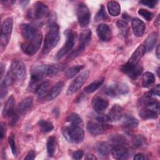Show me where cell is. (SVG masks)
<instances>
[{"mask_svg": "<svg viewBox=\"0 0 160 160\" xmlns=\"http://www.w3.org/2000/svg\"><path fill=\"white\" fill-rule=\"evenodd\" d=\"M109 13L112 16H117L120 14L121 7L119 3L114 1H109L107 4Z\"/></svg>", "mask_w": 160, "mask_h": 160, "instance_id": "30", "label": "cell"}, {"mask_svg": "<svg viewBox=\"0 0 160 160\" xmlns=\"http://www.w3.org/2000/svg\"><path fill=\"white\" fill-rule=\"evenodd\" d=\"M107 125L98 121H89L87 124V129L88 132L92 135H99L105 132Z\"/></svg>", "mask_w": 160, "mask_h": 160, "instance_id": "17", "label": "cell"}, {"mask_svg": "<svg viewBox=\"0 0 160 160\" xmlns=\"http://www.w3.org/2000/svg\"><path fill=\"white\" fill-rule=\"evenodd\" d=\"M13 21L11 18H6L2 22L1 30V46L4 49L8 45L12 32Z\"/></svg>", "mask_w": 160, "mask_h": 160, "instance_id": "8", "label": "cell"}, {"mask_svg": "<svg viewBox=\"0 0 160 160\" xmlns=\"http://www.w3.org/2000/svg\"><path fill=\"white\" fill-rule=\"evenodd\" d=\"M138 124H139L138 120L131 115L126 114L123 118L122 124L126 128H134L137 127Z\"/></svg>", "mask_w": 160, "mask_h": 160, "instance_id": "29", "label": "cell"}, {"mask_svg": "<svg viewBox=\"0 0 160 160\" xmlns=\"http://www.w3.org/2000/svg\"><path fill=\"white\" fill-rule=\"evenodd\" d=\"M83 155H84L83 151L82 150H80V149L74 151L72 154V158L74 159H81Z\"/></svg>", "mask_w": 160, "mask_h": 160, "instance_id": "47", "label": "cell"}, {"mask_svg": "<svg viewBox=\"0 0 160 160\" xmlns=\"http://www.w3.org/2000/svg\"><path fill=\"white\" fill-rule=\"evenodd\" d=\"M57 141L56 137L52 136L49 137L47 140L46 146H47V152L49 157H52L54 155L56 149Z\"/></svg>", "mask_w": 160, "mask_h": 160, "instance_id": "28", "label": "cell"}, {"mask_svg": "<svg viewBox=\"0 0 160 160\" xmlns=\"http://www.w3.org/2000/svg\"><path fill=\"white\" fill-rule=\"evenodd\" d=\"M159 91H160V86L159 84H157L156 86H155L153 88H152L151 89L150 91H149V94H151L152 96H159Z\"/></svg>", "mask_w": 160, "mask_h": 160, "instance_id": "46", "label": "cell"}, {"mask_svg": "<svg viewBox=\"0 0 160 160\" xmlns=\"http://www.w3.org/2000/svg\"><path fill=\"white\" fill-rule=\"evenodd\" d=\"M61 68L56 64L52 65H39L36 66L31 71V81L29 87L34 88L38 86V84L45 77L48 76H54L58 74Z\"/></svg>", "mask_w": 160, "mask_h": 160, "instance_id": "1", "label": "cell"}, {"mask_svg": "<svg viewBox=\"0 0 160 160\" xmlns=\"http://www.w3.org/2000/svg\"><path fill=\"white\" fill-rule=\"evenodd\" d=\"M122 18H123V20L126 22V21H128V19H129V16L127 14H123Z\"/></svg>", "mask_w": 160, "mask_h": 160, "instance_id": "53", "label": "cell"}, {"mask_svg": "<svg viewBox=\"0 0 160 160\" xmlns=\"http://www.w3.org/2000/svg\"><path fill=\"white\" fill-rule=\"evenodd\" d=\"M138 14L142 16L144 19H145L146 21H151L153 18V14L151 11L141 8L138 10Z\"/></svg>", "mask_w": 160, "mask_h": 160, "instance_id": "40", "label": "cell"}, {"mask_svg": "<svg viewBox=\"0 0 160 160\" xmlns=\"http://www.w3.org/2000/svg\"><path fill=\"white\" fill-rule=\"evenodd\" d=\"M156 56H157V58L159 59V44L157 46V48H156Z\"/></svg>", "mask_w": 160, "mask_h": 160, "instance_id": "54", "label": "cell"}, {"mask_svg": "<svg viewBox=\"0 0 160 160\" xmlns=\"http://www.w3.org/2000/svg\"><path fill=\"white\" fill-rule=\"evenodd\" d=\"M16 109H14V99L12 96L9 98L2 109V115L4 117L10 118L15 112Z\"/></svg>", "mask_w": 160, "mask_h": 160, "instance_id": "22", "label": "cell"}, {"mask_svg": "<svg viewBox=\"0 0 160 160\" xmlns=\"http://www.w3.org/2000/svg\"><path fill=\"white\" fill-rule=\"evenodd\" d=\"M33 102V98L31 96L24 98L18 105L17 111L19 114H24L27 112L32 106Z\"/></svg>", "mask_w": 160, "mask_h": 160, "instance_id": "24", "label": "cell"}, {"mask_svg": "<svg viewBox=\"0 0 160 160\" xmlns=\"http://www.w3.org/2000/svg\"><path fill=\"white\" fill-rule=\"evenodd\" d=\"M156 22H155V24H156L157 26H158L159 24V15H158V16H157L156 19Z\"/></svg>", "mask_w": 160, "mask_h": 160, "instance_id": "55", "label": "cell"}, {"mask_svg": "<svg viewBox=\"0 0 160 160\" xmlns=\"http://www.w3.org/2000/svg\"><path fill=\"white\" fill-rule=\"evenodd\" d=\"M62 132L66 139L72 143L81 142L84 136L82 127L81 126H66L62 128Z\"/></svg>", "mask_w": 160, "mask_h": 160, "instance_id": "3", "label": "cell"}, {"mask_svg": "<svg viewBox=\"0 0 160 160\" xmlns=\"http://www.w3.org/2000/svg\"><path fill=\"white\" fill-rule=\"evenodd\" d=\"M104 80V78L96 79V81H93L92 82H91V84H89V85H88L86 87L84 88V90L86 93H92L93 92H94L96 89H98L103 83Z\"/></svg>", "mask_w": 160, "mask_h": 160, "instance_id": "33", "label": "cell"}, {"mask_svg": "<svg viewBox=\"0 0 160 160\" xmlns=\"http://www.w3.org/2000/svg\"><path fill=\"white\" fill-rule=\"evenodd\" d=\"M38 125H39L40 131L44 133L49 132L54 129V126L52 122L44 119L40 120L38 122Z\"/></svg>", "mask_w": 160, "mask_h": 160, "instance_id": "35", "label": "cell"}, {"mask_svg": "<svg viewBox=\"0 0 160 160\" xmlns=\"http://www.w3.org/2000/svg\"><path fill=\"white\" fill-rule=\"evenodd\" d=\"M86 159H92V160H95L97 159V158L92 154H87L85 156Z\"/></svg>", "mask_w": 160, "mask_h": 160, "instance_id": "52", "label": "cell"}, {"mask_svg": "<svg viewBox=\"0 0 160 160\" xmlns=\"http://www.w3.org/2000/svg\"><path fill=\"white\" fill-rule=\"evenodd\" d=\"M21 31L25 41L34 39L39 33L37 28L30 24H22L21 25Z\"/></svg>", "mask_w": 160, "mask_h": 160, "instance_id": "14", "label": "cell"}, {"mask_svg": "<svg viewBox=\"0 0 160 160\" xmlns=\"http://www.w3.org/2000/svg\"><path fill=\"white\" fill-rule=\"evenodd\" d=\"M8 72L14 79V82H22L24 80L26 74L25 65L20 60H13Z\"/></svg>", "mask_w": 160, "mask_h": 160, "instance_id": "4", "label": "cell"}, {"mask_svg": "<svg viewBox=\"0 0 160 160\" xmlns=\"http://www.w3.org/2000/svg\"><path fill=\"white\" fill-rule=\"evenodd\" d=\"M96 32L99 39L103 42H108L111 40L112 32L108 24H100L98 26Z\"/></svg>", "mask_w": 160, "mask_h": 160, "instance_id": "16", "label": "cell"}, {"mask_svg": "<svg viewBox=\"0 0 160 160\" xmlns=\"http://www.w3.org/2000/svg\"><path fill=\"white\" fill-rule=\"evenodd\" d=\"M121 70L129 78L134 80L141 74L143 68L139 62L131 63L128 61L126 64L122 65Z\"/></svg>", "mask_w": 160, "mask_h": 160, "instance_id": "9", "label": "cell"}, {"mask_svg": "<svg viewBox=\"0 0 160 160\" xmlns=\"http://www.w3.org/2000/svg\"><path fill=\"white\" fill-rule=\"evenodd\" d=\"M36 156V152L33 150H31L27 154L26 156L24 158V159H34Z\"/></svg>", "mask_w": 160, "mask_h": 160, "instance_id": "48", "label": "cell"}, {"mask_svg": "<svg viewBox=\"0 0 160 160\" xmlns=\"http://www.w3.org/2000/svg\"><path fill=\"white\" fill-rule=\"evenodd\" d=\"M109 106L107 99L102 96H96L92 100V106L94 110L98 113H102Z\"/></svg>", "mask_w": 160, "mask_h": 160, "instance_id": "18", "label": "cell"}, {"mask_svg": "<svg viewBox=\"0 0 160 160\" xmlns=\"http://www.w3.org/2000/svg\"><path fill=\"white\" fill-rule=\"evenodd\" d=\"M49 9L48 6L42 2L37 1L28 10L27 16L29 18L39 20L48 16Z\"/></svg>", "mask_w": 160, "mask_h": 160, "instance_id": "6", "label": "cell"}, {"mask_svg": "<svg viewBox=\"0 0 160 160\" xmlns=\"http://www.w3.org/2000/svg\"><path fill=\"white\" fill-rule=\"evenodd\" d=\"M42 40V35L41 32L32 40L23 42L21 48L22 51L28 56H32L36 53L39 49Z\"/></svg>", "mask_w": 160, "mask_h": 160, "instance_id": "7", "label": "cell"}, {"mask_svg": "<svg viewBox=\"0 0 160 160\" xmlns=\"http://www.w3.org/2000/svg\"><path fill=\"white\" fill-rule=\"evenodd\" d=\"M158 36V35L156 32H152L146 38L143 44L146 52H150L154 49L157 42Z\"/></svg>", "mask_w": 160, "mask_h": 160, "instance_id": "21", "label": "cell"}, {"mask_svg": "<svg viewBox=\"0 0 160 160\" xmlns=\"http://www.w3.org/2000/svg\"><path fill=\"white\" fill-rule=\"evenodd\" d=\"M67 40L64 46L58 51L56 53L55 58L57 60H59L67 53H68L73 48L74 45V41L76 39V32L71 30H68L66 31Z\"/></svg>", "mask_w": 160, "mask_h": 160, "instance_id": "10", "label": "cell"}, {"mask_svg": "<svg viewBox=\"0 0 160 160\" xmlns=\"http://www.w3.org/2000/svg\"><path fill=\"white\" fill-rule=\"evenodd\" d=\"M67 121L71 126L82 127V121L81 117L76 113H71L67 118Z\"/></svg>", "mask_w": 160, "mask_h": 160, "instance_id": "34", "label": "cell"}, {"mask_svg": "<svg viewBox=\"0 0 160 160\" xmlns=\"http://www.w3.org/2000/svg\"><path fill=\"white\" fill-rule=\"evenodd\" d=\"M146 159H147V157L146 156V155H144L142 153H138L136 154L134 157V159H136V160H144Z\"/></svg>", "mask_w": 160, "mask_h": 160, "instance_id": "49", "label": "cell"}, {"mask_svg": "<svg viewBox=\"0 0 160 160\" xmlns=\"http://www.w3.org/2000/svg\"><path fill=\"white\" fill-rule=\"evenodd\" d=\"M8 143L10 146V148H11L12 154L14 155H15L17 152V148H16V143H15V141H14V135L13 134H11L9 136Z\"/></svg>", "mask_w": 160, "mask_h": 160, "instance_id": "42", "label": "cell"}, {"mask_svg": "<svg viewBox=\"0 0 160 160\" xmlns=\"http://www.w3.org/2000/svg\"><path fill=\"white\" fill-rule=\"evenodd\" d=\"M84 68V66L82 65H76L72 66L67 69L66 71L65 75L67 78L71 79L74 77L82 68Z\"/></svg>", "mask_w": 160, "mask_h": 160, "instance_id": "36", "label": "cell"}, {"mask_svg": "<svg viewBox=\"0 0 160 160\" xmlns=\"http://www.w3.org/2000/svg\"><path fill=\"white\" fill-rule=\"evenodd\" d=\"M155 82L154 75L151 72H146L142 77V85L144 88H148Z\"/></svg>", "mask_w": 160, "mask_h": 160, "instance_id": "32", "label": "cell"}, {"mask_svg": "<svg viewBox=\"0 0 160 160\" xmlns=\"http://www.w3.org/2000/svg\"><path fill=\"white\" fill-rule=\"evenodd\" d=\"M89 76V71L85 70L78 75L69 84L67 89V95L70 96L78 91L86 81Z\"/></svg>", "mask_w": 160, "mask_h": 160, "instance_id": "11", "label": "cell"}, {"mask_svg": "<svg viewBox=\"0 0 160 160\" xmlns=\"http://www.w3.org/2000/svg\"><path fill=\"white\" fill-rule=\"evenodd\" d=\"M139 116L144 119H156L158 116V113L146 108L141 109L139 112Z\"/></svg>", "mask_w": 160, "mask_h": 160, "instance_id": "31", "label": "cell"}, {"mask_svg": "<svg viewBox=\"0 0 160 160\" xmlns=\"http://www.w3.org/2000/svg\"><path fill=\"white\" fill-rule=\"evenodd\" d=\"M141 4H142L144 6H146L148 8H154L156 4L158 2L157 1H152V0H143V1H141L139 2Z\"/></svg>", "mask_w": 160, "mask_h": 160, "instance_id": "45", "label": "cell"}, {"mask_svg": "<svg viewBox=\"0 0 160 160\" xmlns=\"http://www.w3.org/2000/svg\"><path fill=\"white\" fill-rule=\"evenodd\" d=\"M4 70H5V66L3 63H1V67H0V75H1V79H2V76L4 75Z\"/></svg>", "mask_w": 160, "mask_h": 160, "instance_id": "51", "label": "cell"}, {"mask_svg": "<svg viewBox=\"0 0 160 160\" xmlns=\"http://www.w3.org/2000/svg\"><path fill=\"white\" fill-rule=\"evenodd\" d=\"M107 115L111 121H119L123 116V108L118 104H114L111 107Z\"/></svg>", "mask_w": 160, "mask_h": 160, "instance_id": "20", "label": "cell"}, {"mask_svg": "<svg viewBox=\"0 0 160 160\" xmlns=\"http://www.w3.org/2000/svg\"><path fill=\"white\" fill-rule=\"evenodd\" d=\"M111 152L114 158L117 159H126L130 155V151L125 144H116L112 146Z\"/></svg>", "mask_w": 160, "mask_h": 160, "instance_id": "15", "label": "cell"}, {"mask_svg": "<svg viewBox=\"0 0 160 160\" xmlns=\"http://www.w3.org/2000/svg\"><path fill=\"white\" fill-rule=\"evenodd\" d=\"M29 2V1H21V4L22 5V6H26V4L27 3H28Z\"/></svg>", "mask_w": 160, "mask_h": 160, "instance_id": "56", "label": "cell"}, {"mask_svg": "<svg viewBox=\"0 0 160 160\" xmlns=\"http://www.w3.org/2000/svg\"><path fill=\"white\" fill-rule=\"evenodd\" d=\"M129 89L127 84L119 82L111 84L106 87L104 90V92L111 97H116L119 95L126 94L129 92Z\"/></svg>", "mask_w": 160, "mask_h": 160, "instance_id": "13", "label": "cell"}, {"mask_svg": "<svg viewBox=\"0 0 160 160\" xmlns=\"http://www.w3.org/2000/svg\"><path fill=\"white\" fill-rule=\"evenodd\" d=\"M96 149L100 155L102 156H108L111 152L112 146L108 142H100L96 144Z\"/></svg>", "mask_w": 160, "mask_h": 160, "instance_id": "27", "label": "cell"}, {"mask_svg": "<svg viewBox=\"0 0 160 160\" xmlns=\"http://www.w3.org/2000/svg\"><path fill=\"white\" fill-rule=\"evenodd\" d=\"M50 83L49 81H46L39 84L35 90V93L38 98H42L46 96L49 92Z\"/></svg>", "mask_w": 160, "mask_h": 160, "instance_id": "26", "label": "cell"}, {"mask_svg": "<svg viewBox=\"0 0 160 160\" xmlns=\"http://www.w3.org/2000/svg\"><path fill=\"white\" fill-rule=\"evenodd\" d=\"M131 25L133 32L137 37H140L143 35L146 29L145 23L138 18H133L131 21Z\"/></svg>", "mask_w": 160, "mask_h": 160, "instance_id": "19", "label": "cell"}, {"mask_svg": "<svg viewBox=\"0 0 160 160\" xmlns=\"http://www.w3.org/2000/svg\"><path fill=\"white\" fill-rule=\"evenodd\" d=\"M109 141L116 144H125L126 142V139L121 135L114 134L109 137Z\"/></svg>", "mask_w": 160, "mask_h": 160, "instance_id": "38", "label": "cell"}, {"mask_svg": "<svg viewBox=\"0 0 160 160\" xmlns=\"http://www.w3.org/2000/svg\"><path fill=\"white\" fill-rule=\"evenodd\" d=\"M146 139L145 137L141 134H138L134 136L132 140L133 145L136 148H141L146 144Z\"/></svg>", "mask_w": 160, "mask_h": 160, "instance_id": "37", "label": "cell"}, {"mask_svg": "<svg viewBox=\"0 0 160 160\" xmlns=\"http://www.w3.org/2000/svg\"><path fill=\"white\" fill-rule=\"evenodd\" d=\"M64 86V82L62 81H59L55 84L52 88L49 91L48 94L46 96L47 101H51L56 98L61 92Z\"/></svg>", "mask_w": 160, "mask_h": 160, "instance_id": "23", "label": "cell"}, {"mask_svg": "<svg viewBox=\"0 0 160 160\" xmlns=\"http://www.w3.org/2000/svg\"><path fill=\"white\" fill-rule=\"evenodd\" d=\"M92 32L90 29H86L82 31L79 35V46L72 51L68 56V59H73L79 56L86 48V46L90 42L91 40Z\"/></svg>", "mask_w": 160, "mask_h": 160, "instance_id": "5", "label": "cell"}, {"mask_svg": "<svg viewBox=\"0 0 160 160\" xmlns=\"http://www.w3.org/2000/svg\"><path fill=\"white\" fill-rule=\"evenodd\" d=\"M76 11L80 26H87L90 21V12L87 6L83 2H80L77 5Z\"/></svg>", "mask_w": 160, "mask_h": 160, "instance_id": "12", "label": "cell"}, {"mask_svg": "<svg viewBox=\"0 0 160 160\" xmlns=\"http://www.w3.org/2000/svg\"><path fill=\"white\" fill-rule=\"evenodd\" d=\"M95 20L96 21H101V20H106V19H108V16L106 12L104 7L103 6V5H101L99 11H98V12L96 13L95 18H94Z\"/></svg>", "mask_w": 160, "mask_h": 160, "instance_id": "39", "label": "cell"}, {"mask_svg": "<svg viewBox=\"0 0 160 160\" xmlns=\"http://www.w3.org/2000/svg\"><path fill=\"white\" fill-rule=\"evenodd\" d=\"M94 118L97 121L101 123H104V124H106V122L111 121L108 115L103 114L101 113H98L94 116Z\"/></svg>", "mask_w": 160, "mask_h": 160, "instance_id": "43", "label": "cell"}, {"mask_svg": "<svg viewBox=\"0 0 160 160\" xmlns=\"http://www.w3.org/2000/svg\"><path fill=\"white\" fill-rule=\"evenodd\" d=\"M5 127L4 126V124L3 123H1V129H0V138L1 139H2L4 136V134H5Z\"/></svg>", "mask_w": 160, "mask_h": 160, "instance_id": "50", "label": "cell"}, {"mask_svg": "<svg viewBox=\"0 0 160 160\" xmlns=\"http://www.w3.org/2000/svg\"><path fill=\"white\" fill-rule=\"evenodd\" d=\"M145 49L143 44H140L136 49L134 51V52L132 54L131 56L128 60V62L131 63H138L139 62V61L141 59V58L144 56L145 54Z\"/></svg>", "mask_w": 160, "mask_h": 160, "instance_id": "25", "label": "cell"}, {"mask_svg": "<svg viewBox=\"0 0 160 160\" xmlns=\"http://www.w3.org/2000/svg\"><path fill=\"white\" fill-rule=\"evenodd\" d=\"M116 24L119 29L121 31V33H122L123 34H126L128 29L127 22L124 21V20H118L116 22Z\"/></svg>", "mask_w": 160, "mask_h": 160, "instance_id": "41", "label": "cell"}, {"mask_svg": "<svg viewBox=\"0 0 160 160\" xmlns=\"http://www.w3.org/2000/svg\"><path fill=\"white\" fill-rule=\"evenodd\" d=\"M59 39V27L56 22H52L49 26L48 31L44 39L42 49L43 54H48L58 44Z\"/></svg>", "mask_w": 160, "mask_h": 160, "instance_id": "2", "label": "cell"}, {"mask_svg": "<svg viewBox=\"0 0 160 160\" xmlns=\"http://www.w3.org/2000/svg\"><path fill=\"white\" fill-rule=\"evenodd\" d=\"M8 86L3 82L1 81V86H0V98L2 99L4 98L8 93Z\"/></svg>", "mask_w": 160, "mask_h": 160, "instance_id": "44", "label": "cell"}]
</instances>
